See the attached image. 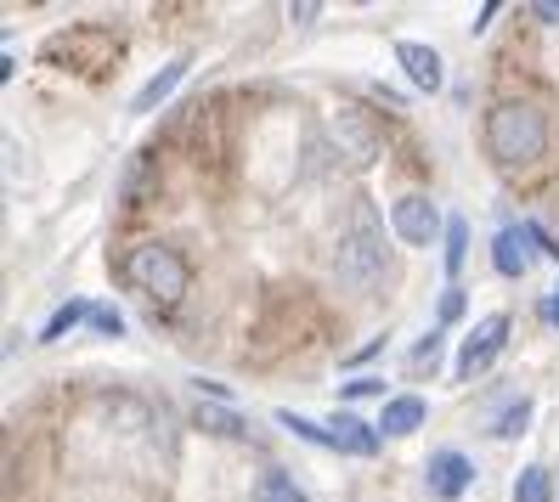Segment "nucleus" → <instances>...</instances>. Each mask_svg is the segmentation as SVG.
Returning a JSON list of instances; mask_svg holds the SVG:
<instances>
[{
	"label": "nucleus",
	"instance_id": "nucleus-1",
	"mask_svg": "<svg viewBox=\"0 0 559 502\" xmlns=\"http://www.w3.org/2000/svg\"><path fill=\"white\" fill-rule=\"evenodd\" d=\"M548 147V124L532 103H498L486 113V153L498 164H532Z\"/></svg>",
	"mask_w": 559,
	"mask_h": 502
},
{
	"label": "nucleus",
	"instance_id": "nucleus-2",
	"mask_svg": "<svg viewBox=\"0 0 559 502\" xmlns=\"http://www.w3.org/2000/svg\"><path fill=\"white\" fill-rule=\"evenodd\" d=\"M124 277L142 294H153L158 306H176V299L187 294V260L170 243H136L130 260H124Z\"/></svg>",
	"mask_w": 559,
	"mask_h": 502
},
{
	"label": "nucleus",
	"instance_id": "nucleus-3",
	"mask_svg": "<svg viewBox=\"0 0 559 502\" xmlns=\"http://www.w3.org/2000/svg\"><path fill=\"white\" fill-rule=\"evenodd\" d=\"M379 272H384L379 215H373V204H356V210H350V238L340 243V277H345L350 288L368 294V288L379 283Z\"/></svg>",
	"mask_w": 559,
	"mask_h": 502
},
{
	"label": "nucleus",
	"instance_id": "nucleus-4",
	"mask_svg": "<svg viewBox=\"0 0 559 502\" xmlns=\"http://www.w3.org/2000/svg\"><path fill=\"white\" fill-rule=\"evenodd\" d=\"M390 226H396V238L413 243V249H430L436 231H447V220L436 215V204H430V198H418V192H407V198L390 204Z\"/></svg>",
	"mask_w": 559,
	"mask_h": 502
},
{
	"label": "nucleus",
	"instance_id": "nucleus-5",
	"mask_svg": "<svg viewBox=\"0 0 559 502\" xmlns=\"http://www.w3.org/2000/svg\"><path fill=\"white\" fill-rule=\"evenodd\" d=\"M509 345V316H486L469 339H464V350H457V361H452V373L457 379H475L480 367H491L498 361V350Z\"/></svg>",
	"mask_w": 559,
	"mask_h": 502
},
{
	"label": "nucleus",
	"instance_id": "nucleus-6",
	"mask_svg": "<svg viewBox=\"0 0 559 502\" xmlns=\"http://www.w3.org/2000/svg\"><path fill=\"white\" fill-rule=\"evenodd\" d=\"M424 486H430V497H441V502H457L475 486V463L464 452H436L430 463H424Z\"/></svg>",
	"mask_w": 559,
	"mask_h": 502
},
{
	"label": "nucleus",
	"instance_id": "nucleus-7",
	"mask_svg": "<svg viewBox=\"0 0 559 502\" xmlns=\"http://www.w3.org/2000/svg\"><path fill=\"white\" fill-rule=\"evenodd\" d=\"M396 62L407 69V80H413L418 91H441V80H447V69H441V51H436V46L402 40V46H396Z\"/></svg>",
	"mask_w": 559,
	"mask_h": 502
},
{
	"label": "nucleus",
	"instance_id": "nucleus-8",
	"mask_svg": "<svg viewBox=\"0 0 559 502\" xmlns=\"http://www.w3.org/2000/svg\"><path fill=\"white\" fill-rule=\"evenodd\" d=\"M328 441H334V452H350V457H373L379 452V429L361 423L350 413H340L334 423H328Z\"/></svg>",
	"mask_w": 559,
	"mask_h": 502
},
{
	"label": "nucleus",
	"instance_id": "nucleus-9",
	"mask_svg": "<svg viewBox=\"0 0 559 502\" xmlns=\"http://www.w3.org/2000/svg\"><path fill=\"white\" fill-rule=\"evenodd\" d=\"M424 413H430V407H424V395H390L379 429H384V434H413V429L424 423Z\"/></svg>",
	"mask_w": 559,
	"mask_h": 502
},
{
	"label": "nucleus",
	"instance_id": "nucleus-10",
	"mask_svg": "<svg viewBox=\"0 0 559 502\" xmlns=\"http://www.w3.org/2000/svg\"><path fill=\"white\" fill-rule=\"evenodd\" d=\"M187 80V62H170V69H164V74H153L142 91H136V103H130V108H136V113H147V108H158L164 103V96H170L176 85Z\"/></svg>",
	"mask_w": 559,
	"mask_h": 502
},
{
	"label": "nucleus",
	"instance_id": "nucleus-11",
	"mask_svg": "<svg viewBox=\"0 0 559 502\" xmlns=\"http://www.w3.org/2000/svg\"><path fill=\"white\" fill-rule=\"evenodd\" d=\"M491 265H498V277H525V249H520L514 226L498 231V243H491Z\"/></svg>",
	"mask_w": 559,
	"mask_h": 502
},
{
	"label": "nucleus",
	"instance_id": "nucleus-12",
	"mask_svg": "<svg viewBox=\"0 0 559 502\" xmlns=\"http://www.w3.org/2000/svg\"><path fill=\"white\" fill-rule=\"evenodd\" d=\"M254 502H306L300 486H294L283 468H260V480H254Z\"/></svg>",
	"mask_w": 559,
	"mask_h": 502
},
{
	"label": "nucleus",
	"instance_id": "nucleus-13",
	"mask_svg": "<svg viewBox=\"0 0 559 502\" xmlns=\"http://www.w3.org/2000/svg\"><path fill=\"white\" fill-rule=\"evenodd\" d=\"M514 502H554V475H548L543 463L520 468V480H514Z\"/></svg>",
	"mask_w": 559,
	"mask_h": 502
},
{
	"label": "nucleus",
	"instance_id": "nucleus-14",
	"mask_svg": "<svg viewBox=\"0 0 559 502\" xmlns=\"http://www.w3.org/2000/svg\"><path fill=\"white\" fill-rule=\"evenodd\" d=\"M464 254H469V220L464 215H447V277L464 272Z\"/></svg>",
	"mask_w": 559,
	"mask_h": 502
},
{
	"label": "nucleus",
	"instance_id": "nucleus-15",
	"mask_svg": "<svg viewBox=\"0 0 559 502\" xmlns=\"http://www.w3.org/2000/svg\"><path fill=\"white\" fill-rule=\"evenodd\" d=\"M277 423H283L288 434H300V441H311V446H328V452H334V441H328V423H311V418H300V413H277Z\"/></svg>",
	"mask_w": 559,
	"mask_h": 502
},
{
	"label": "nucleus",
	"instance_id": "nucleus-16",
	"mask_svg": "<svg viewBox=\"0 0 559 502\" xmlns=\"http://www.w3.org/2000/svg\"><path fill=\"white\" fill-rule=\"evenodd\" d=\"M91 316V306H85V299H69V306H62L51 322H46V333H40V339H62V333H69V327H80Z\"/></svg>",
	"mask_w": 559,
	"mask_h": 502
},
{
	"label": "nucleus",
	"instance_id": "nucleus-17",
	"mask_svg": "<svg viewBox=\"0 0 559 502\" xmlns=\"http://www.w3.org/2000/svg\"><path fill=\"white\" fill-rule=\"evenodd\" d=\"M525 418H532V401H514V407L498 418V429H491V434H498V441H514V434L525 429Z\"/></svg>",
	"mask_w": 559,
	"mask_h": 502
},
{
	"label": "nucleus",
	"instance_id": "nucleus-18",
	"mask_svg": "<svg viewBox=\"0 0 559 502\" xmlns=\"http://www.w3.org/2000/svg\"><path fill=\"white\" fill-rule=\"evenodd\" d=\"M91 322H96V333H108V339H119V333H124V316L114 306H91Z\"/></svg>",
	"mask_w": 559,
	"mask_h": 502
},
{
	"label": "nucleus",
	"instance_id": "nucleus-19",
	"mask_svg": "<svg viewBox=\"0 0 559 502\" xmlns=\"http://www.w3.org/2000/svg\"><path fill=\"white\" fill-rule=\"evenodd\" d=\"M204 423H210L215 434H249V429H243V423H238L233 413H204Z\"/></svg>",
	"mask_w": 559,
	"mask_h": 502
},
{
	"label": "nucleus",
	"instance_id": "nucleus-20",
	"mask_svg": "<svg viewBox=\"0 0 559 502\" xmlns=\"http://www.w3.org/2000/svg\"><path fill=\"white\" fill-rule=\"evenodd\" d=\"M340 395H345V401H361V395H384V384H379V379H350Z\"/></svg>",
	"mask_w": 559,
	"mask_h": 502
},
{
	"label": "nucleus",
	"instance_id": "nucleus-21",
	"mask_svg": "<svg viewBox=\"0 0 559 502\" xmlns=\"http://www.w3.org/2000/svg\"><path fill=\"white\" fill-rule=\"evenodd\" d=\"M457 311H464V294H457V288H447V294H441V322H452Z\"/></svg>",
	"mask_w": 559,
	"mask_h": 502
},
{
	"label": "nucleus",
	"instance_id": "nucleus-22",
	"mask_svg": "<svg viewBox=\"0 0 559 502\" xmlns=\"http://www.w3.org/2000/svg\"><path fill=\"white\" fill-rule=\"evenodd\" d=\"M436 350H441V333H430L418 350H413V367H424V361H436Z\"/></svg>",
	"mask_w": 559,
	"mask_h": 502
},
{
	"label": "nucleus",
	"instance_id": "nucleus-23",
	"mask_svg": "<svg viewBox=\"0 0 559 502\" xmlns=\"http://www.w3.org/2000/svg\"><path fill=\"white\" fill-rule=\"evenodd\" d=\"M532 17H543V23H559V0H532Z\"/></svg>",
	"mask_w": 559,
	"mask_h": 502
},
{
	"label": "nucleus",
	"instance_id": "nucleus-24",
	"mask_svg": "<svg viewBox=\"0 0 559 502\" xmlns=\"http://www.w3.org/2000/svg\"><path fill=\"white\" fill-rule=\"evenodd\" d=\"M543 322H548V327H559V294H548V299H543Z\"/></svg>",
	"mask_w": 559,
	"mask_h": 502
}]
</instances>
